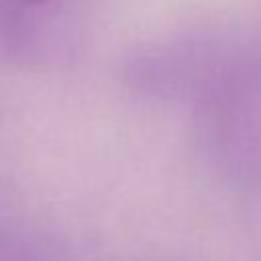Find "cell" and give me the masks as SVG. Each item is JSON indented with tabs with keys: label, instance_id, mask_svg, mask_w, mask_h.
Wrapping results in <instances>:
<instances>
[{
	"label": "cell",
	"instance_id": "6da1fadb",
	"mask_svg": "<svg viewBox=\"0 0 261 261\" xmlns=\"http://www.w3.org/2000/svg\"><path fill=\"white\" fill-rule=\"evenodd\" d=\"M27 2H31V4H41V2H45V0H27Z\"/></svg>",
	"mask_w": 261,
	"mask_h": 261
}]
</instances>
